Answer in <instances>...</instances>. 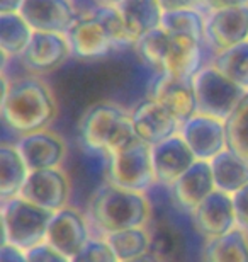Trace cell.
<instances>
[{
  "label": "cell",
  "mask_w": 248,
  "mask_h": 262,
  "mask_svg": "<svg viewBox=\"0 0 248 262\" xmlns=\"http://www.w3.org/2000/svg\"><path fill=\"white\" fill-rule=\"evenodd\" d=\"M2 119L17 135H28L50 128L56 119L58 104L55 92L39 75L7 80L2 75Z\"/></svg>",
  "instance_id": "6da1fadb"
},
{
  "label": "cell",
  "mask_w": 248,
  "mask_h": 262,
  "mask_svg": "<svg viewBox=\"0 0 248 262\" xmlns=\"http://www.w3.org/2000/svg\"><path fill=\"white\" fill-rule=\"evenodd\" d=\"M87 218L91 227L105 237L121 230L146 227L151 220V204L146 192L123 189L105 181L88 199Z\"/></svg>",
  "instance_id": "7a4b0ae2"
},
{
  "label": "cell",
  "mask_w": 248,
  "mask_h": 262,
  "mask_svg": "<svg viewBox=\"0 0 248 262\" xmlns=\"http://www.w3.org/2000/svg\"><path fill=\"white\" fill-rule=\"evenodd\" d=\"M82 140L91 150L110 155L138 136L134 133L131 113L114 102H97L80 119Z\"/></svg>",
  "instance_id": "3957f363"
},
{
  "label": "cell",
  "mask_w": 248,
  "mask_h": 262,
  "mask_svg": "<svg viewBox=\"0 0 248 262\" xmlns=\"http://www.w3.org/2000/svg\"><path fill=\"white\" fill-rule=\"evenodd\" d=\"M53 213L22 196L2 201L4 244H10L28 252L46 242Z\"/></svg>",
  "instance_id": "277c9868"
},
{
  "label": "cell",
  "mask_w": 248,
  "mask_h": 262,
  "mask_svg": "<svg viewBox=\"0 0 248 262\" xmlns=\"http://www.w3.org/2000/svg\"><path fill=\"white\" fill-rule=\"evenodd\" d=\"M192 82L197 99V113L221 121H226L246 96L245 89L230 80L213 63L200 68Z\"/></svg>",
  "instance_id": "5b68a950"
},
{
  "label": "cell",
  "mask_w": 248,
  "mask_h": 262,
  "mask_svg": "<svg viewBox=\"0 0 248 262\" xmlns=\"http://www.w3.org/2000/svg\"><path fill=\"white\" fill-rule=\"evenodd\" d=\"M107 181L123 189L146 192L156 184L151 145L140 138L109 155Z\"/></svg>",
  "instance_id": "8992f818"
},
{
  "label": "cell",
  "mask_w": 248,
  "mask_h": 262,
  "mask_svg": "<svg viewBox=\"0 0 248 262\" xmlns=\"http://www.w3.org/2000/svg\"><path fill=\"white\" fill-rule=\"evenodd\" d=\"M178 135L186 140L197 160L211 162L216 155L230 148L226 121L200 113L194 114L191 119L182 123Z\"/></svg>",
  "instance_id": "52a82bcc"
},
{
  "label": "cell",
  "mask_w": 248,
  "mask_h": 262,
  "mask_svg": "<svg viewBox=\"0 0 248 262\" xmlns=\"http://www.w3.org/2000/svg\"><path fill=\"white\" fill-rule=\"evenodd\" d=\"M20 196L51 213H56L70 206V181L61 167L31 170Z\"/></svg>",
  "instance_id": "ba28073f"
},
{
  "label": "cell",
  "mask_w": 248,
  "mask_h": 262,
  "mask_svg": "<svg viewBox=\"0 0 248 262\" xmlns=\"http://www.w3.org/2000/svg\"><path fill=\"white\" fill-rule=\"evenodd\" d=\"M248 41V5L214 9L206 14V43L216 53Z\"/></svg>",
  "instance_id": "9c48e42d"
},
{
  "label": "cell",
  "mask_w": 248,
  "mask_h": 262,
  "mask_svg": "<svg viewBox=\"0 0 248 262\" xmlns=\"http://www.w3.org/2000/svg\"><path fill=\"white\" fill-rule=\"evenodd\" d=\"M22 17L34 31L66 34L82 17L73 0H26Z\"/></svg>",
  "instance_id": "30bf717a"
},
{
  "label": "cell",
  "mask_w": 248,
  "mask_h": 262,
  "mask_svg": "<svg viewBox=\"0 0 248 262\" xmlns=\"http://www.w3.org/2000/svg\"><path fill=\"white\" fill-rule=\"evenodd\" d=\"M91 238L92 235L88 218L78 211L77 208L66 206L60 211L53 213L46 242L60 250L61 254L72 259L78 250L85 247V244Z\"/></svg>",
  "instance_id": "8fae6325"
},
{
  "label": "cell",
  "mask_w": 248,
  "mask_h": 262,
  "mask_svg": "<svg viewBox=\"0 0 248 262\" xmlns=\"http://www.w3.org/2000/svg\"><path fill=\"white\" fill-rule=\"evenodd\" d=\"M72 55V46L66 34L34 31L33 39L20 60L28 70L36 75H43L60 68Z\"/></svg>",
  "instance_id": "7c38bea8"
},
{
  "label": "cell",
  "mask_w": 248,
  "mask_h": 262,
  "mask_svg": "<svg viewBox=\"0 0 248 262\" xmlns=\"http://www.w3.org/2000/svg\"><path fill=\"white\" fill-rule=\"evenodd\" d=\"M131 119L136 136L151 146L178 135L182 126V123L153 97L140 102L131 111Z\"/></svg>",
  "instance_id": "4fadbf2b"
},
{
  "label": "cell",
  "mask_w": 248,
  "mask_h": 262,
  "mask_svg": "<svg viewBox=\"0 0 248 262\" xmlns=\"http://www.w3.org/2000/svg\"><path fill=\"white\" fill-rule=\"evenodd\" d=\"M17 148L20 155L24 157L29 170L61 167L68 154L65 138L48 128L22 135L17 141Z\"/></svg>",
  "instance_id": "5bb4252c"
},
{
  "label": "cell",
  "mask_w": 248,
  "mask_h": 262,
  "mask_svg": "<svg viewBox=\"0 0 248 262\" xmlns=\"http://www.w3.org/2000/svg\"><path fill=\"white\" fill-rule=\"evenodd\" d=\"M192 78L160 72V77L153 82L150 97L165 106L181 123H186L194 114H197V99Z\"/></svg>",
  "instance_id": "9a60e30c"
},
{
  "label": "cell",
  "mask_w": 248,
  "mask_h": 262,
  "mask_svg": "<svg viewBox=\"0 0 248 262\" xmlns=\"http://www.w3.org/2000/svg\"><path fill=\"white\" fill-rule=\"evenodd\" d=\"M192 220L197 232L206 238L219 237L235 230L238 227V222L233 196L216 189L194 209Z\"/></svg>",
  "instance_id": "2e32d148"
},
{
  "label": "cell",
  "mask_w": 248,
  "mask_h": 262,
  "mask_svg": "<svg viewBox=\"0 0 248 262\" xmlns=\"http://www.w3.org/2000/svg\"><path fill=\"white\" fill-rule=\"evenodd\" d=\"M153 169H155L156 184L172 187L184 172L196 164L197 159L189 148L186 140L175 135L168 140L151 146Z\"/></svg>",
  "instance_id": "e0dca14e"
},
{
  "label": "cell",
  "mask_w": 248,
  "mask_h": 262,
  "mask_svg": "<svg viewBox=\"0 0 248 262\" xmlns=\"http://www.w3.org/2000/svg\"><path fill=\"white\" fill-rule=\"evenodd\" d=\"M172 196L178 208L186 213H191L211 192L216 191V182L209 162L197 160L191 169L178 177L172 187Z\"/></svg>",
  "instance_id": "ac0fdd59"
},
{
  "label": "cell",
  "mask_w": 248,
  "mask_h": 262,
  "mask_svg": "<svg viewBox=\"0 0 248 262\" xmlns=\"http://www.w3.org/2000/svg\"><path fill=\"white\" fill-rule=\"evenodd\" d=\"M66 36L70 41L73 56H78V58H99V56L107 55L114 48L107 33L91 14L82 15L78 23L68 31Z\"/></svg>",
  "instance_id": "d6986e66"
},
{
  "label": "cell",
  "mask_w": 248,
  "mask_h": 262,
  "mask_svg": "<svg viewBox=\"0 0 248 262\" xmlns=\"http://www.w3.org/2000/svg\"><path fill=\"white\" fill-rule=\"evenodd\" d=\"M216 189L233 196L248 184V159L233 148H226L209 162Z\"/></svg>",
  "instance_id": "ffe728a7"
},
{
  "label": "cell",
  "mask_w": 248,
  "mask_h": 262,
  "mask_svg": "<svg viewBox=\"0 0 248 262\" xmlns=\"http://www.w3.org/2000/svg\"><path fill=\"white\" fill-rule=\"evenodd\" d=\"M29 167L20 155L17 145H0V199L7 201L20 196L29 177Z\"/></svg>",
  "instance_id": "44dd1931"
},
{
  "label": "cell",
  "mask_w": 248,
  "mask_h": 262,
  "mask_svg": "<svg viewBox=\"0 0 248 262\" xmlns=\"http://www.w3.org/2000/svg\"><path fill=\"white\" fill-rule=\"evenodd\" d=\"M136 39L160 28L165 9L160 0H121L116 4Z\"/></svg>",
  "instance_id": "7402d4cb"
},
{
  "label": "cell",
  "mask_w": 248,
  "mask_h": 262,
  "mask_svg": "<svg viewBox=\"0 0 248 262\" xmlns=\"http://www.w3.org/2000/svg\"><path fill=\"white\" fill-rule=\"evenodd\" d=\"M202 262H248V232L236 227L219 237L206 238Z\"/></svg>",
  "instance_id": "603a6c76"
},
{
  "label": "cell",
  "mask_w": 248,
  "mask_h": 262,
  "mask_svg": "<svg viewBox=\"0 0 248 262\" xmlns=\"http://www.w3.org/2000/svg\"><path fill=\"white\" fill-rule=\"evenodd\" d=\"M34 29L20 12L0 14V50L7 58L22 56L33 39Z\"/></svg>",
  "instance_id": "cb8c5ba5"
},
{
  "label": "cell",
  "mask_w": 248,
  "mask_h": 262,
  "mask_svg": "<svg viewBox=\"0 0 248 262\" xmlns=\"http://www.w3.org/2000/svg\"><path fill=\"white\" fill-rule=\"evenodd\" d=\"M170 34L187 36L197 43H206V15L200 9L165 10L162 26Z\"/></svg>",
  "instance_id": "d4e9b609"
},
{
  "label": "cell",
  "mask_w": 248,
  "mask_h": 262,
  "mask_svg": "<svg viewBox=\"0 0 248 262\" xmlns=\"http://www.w3.org/2000/svg\"><path fill=\"white\" fill-rule=\"evenodd\" d=\"M104 238L109 242L121 262L150 254L151 233L146 227L121 230V232L105 235Z\"/></svg>",
  "instance_id": "484cf974"
},
{
  "label": "cell",
  "mask_w": 248,
  "mask_h": 262,
  "mask_svg": "<svg viewBox=\"0 0 248 262\" xmlns=\"http://www.w3.org/2000/svg\"><path fill=\"white\" fill-rule=\"evenodd\" d=\"M211 63L248 92V41L216 53Z\"/></svg>",
  "instance_id": "4316f807"
},
{
  "label": "cell",
  "mask_w": 248,
  "mask_h": 262,
  "mask_svg": "<svg viewBox=\"0 0 248 262\" xmlns=\"http://www.w3.org/2000/svg\"><path fill=\"white\" fill-rule=\"evenodd\" d=\"M91 15L99 20L114 46H134L136 45L138 39H136L133 33L129 31L123 14L119 12V9L116 7V5L100 4L92 10Z\"/></svg>",
  "instance_id": "83f0119b"
},
{
  "label": "cell",
  "mask_w": 248,
  "mask_h": 262,
  "mask_svg": "<svg viewBox=\"0 0 248 262\" xmlns=\"http://www.w3.org/2000/svg\"><path fill=\"white\" fill-rule=\"evenodd\" d=\"M168 46H170V33H167L163 28H156L141 36L136 41L134 48L141 58L145 60V63L162 72L163 67H165Z\"/></svg>",
  "instance_id": "f1b7e54d"
},
{
  "label": "cell",
  "mask_w": 248,
  "mask_h": 262,
  "mask_svg": "<svg viewBox=\"0 0 248 262\" xmlns=\"http://www.w3.org/2000/svg\"><path fill=\"white\" fill-rule=\"evenodd\" d=\"M226 129L230 148L248 159V92L233 114L226 119Z\"/></svg>",
  "instance_id": "f546056e"
},
{
  "label": "cell",
  "mask_w": 248,
  "mask_h": 262,
  "mask_svg": "<svg viewBox=\"0 0 248 262\" xmlns=\"http://www.w3.org/2000/svg\"><path fill=\"white\" fill-rule=\"evenodd\" d=\"M150 233H151V247H150L151 255H155L160 262H172L177 257L175 252H178L181 240H178V237L172 228L165 227V225H158Z\"/></svg>",
  "instance_id": "4dcf8cb0"
},
{
  "label": "cell",
  "mask_w": 248,
  "mask_h": 262,
  "mask_svg": "<svg viewBox=\"0 0 248 262\" xmlns=\"http://www.w3.org/2000/svg\"><path fill=\"white\" fill-rule=\"evenodd\" d=\"M72 262H121L104 237H92L85 247L72 257Z\"/></svg>",
  "instance_id": "1f68e13d"
},
{
  "label": "cell",
  "mask_w": 248,
  "mask_h": 262,
  "mask_svg": "<svg viewBox=\"0 0 248 262\" xmlns=\"http://www.w3.org/2000/svg\"><path fill=\"white\" fill-rule=\"evenodd\" d=\"M28 260L29 262H72V259L68 257V255L61 254L60 250L55 249L48 242L29 249Z\"/></svg>",
  "instance_id": "d6a6232c"
},
{
  "label": "cell",
  "mask_w": 248,
  "mask_h": 262,
  "mask_svg": "<svg viewBox=\"0 0 248 262\" xmlns=\"http://www.w3.org/2000/svg\"><path fill=\"white\" fill-rule=\"evenodd\" d=\"M235 211H236V222L238 227L248 232V184L241 187L238 192L233 194Z\"/></svg>",
  "instance_id": "836d02e7"
},
{
  "label": "cell",
  "mask_w": 248,
  "mask_h": 262,
  "mask_svg": "<svg viewBox=\"0 0 248 262\" xmlns=\"http://www.w3.org/2000/svg\"><path fill=\"white\" fill-rule=\"evenodd\" d=\"M0 262H29L28 252L10 244H2L0 249Z\"/></svg>",
  "instance_id": "e575fe53"
},
{
  "label": "cell",
  "mask_w": 248,
  "mask_h": 262,
  "mask_svg": "<svg viewBox=\"0 0 248 262\" xmlns=\"http://www.w3.org/2000/svg\"><path fill=\"white\" fill-rule=\"evenodd\" d=\"M165 10H177V9H200L204 7L202 0H160Z\"/></svg>",
  "instance_id": "d590c367"
},
{
  "label": "cell",
  "mask_w": 248,
  "mask_h": 262,
  "mask_svg": "<svg viewBox=\"0 0 248 262\" xmlns=\"http://www.w3.org/2000/svg\"><path fill=\"white\" fill-rule=\"evenodd\" d=\"M204 7L208 10L224 9V7H240V5H248V0H202Z\"/></svg>",
  "instance_id": "8d00e7d4"
},
{
  "label": "cell",
  "mask_w": 248,
  "mask_h": 262,
  "mask_svg": "<svg viewBox=\"0 0 248 262\" xmlns=\"http://www.w3.org/2000/svg\"><path fill=\"white\" fill-rule=\"evenodd\" d=\"M26 0H0V14L20 12Z\"/></svg>",
  "instance_id": "74e56055"
},
{
  "label": "cell",
  "mask_w": 248,
  "mask_h": 262,
  "mask_svg": "<svg viewBox=\"0 0 248 262\" xmlns=\"http://www.w3.org/2000/svg\"><path fill=\"white\" fill-rule=\"evenodd\" d=\"M123 262H160V260H158L155 255L145 254V255H141V257H136V259H131V260H123Z\"/></svg>",
  "instance_id": "f35d334b"
},
{
  "label": "cell",
  "mask_w": 248,
  "mask_h": 262,
  "mask_svg": "<svg viewBox=\"0 0 248 262\" xmlns=\"http://www.w3.org/2000/svg\"><path fill=\"white\" fill-rule=\"evenodd\" d=\"M100 4H110V5H116V4H119L121 0H99Z\"/></svg>",
  "instance_id": "ab89813d"
}]
</instances>
